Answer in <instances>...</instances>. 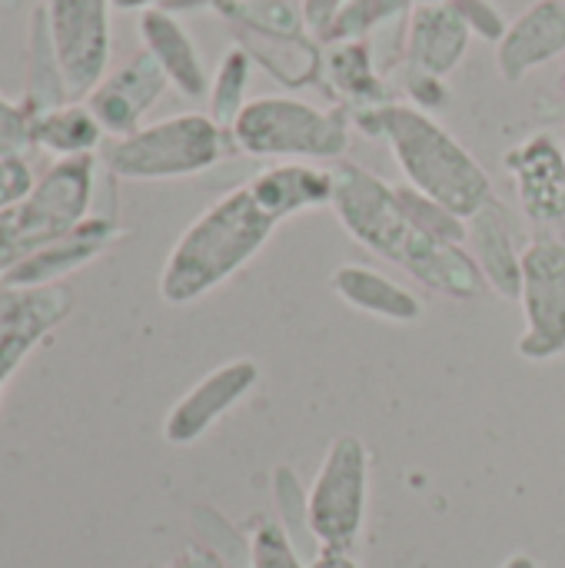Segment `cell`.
I'll return each mask as SVG.
<instances>
[{
    "label": "cell",
    "mask_w": 565,
    "mask_h": 568,
    "mask_svg": "<svg viewBox=\"0 0 565 568\" xmlns=\"http://www.w3.org/2000/svg\"><path fill=\"white\" fill-rule=\"evenodd\" d=\"M333 173V203L340 226L370 253L386 263L403 266L420 286L450 296V300H476L486 286L470 246L436 243L423 236L403 213L396 200V186L370 173L353 160H340L330 166Z\"/></svg>",
    "instance_id": "obj_1"
},
{
    "label": "cell",
    "mask_w": 565,
    "mask_h": 568,
    "mask_svg": "<svg viewBox=\"0 0 565 568\" xmlns=\"http://www.w3.org/2000/svg\"><path fill=\"white\" fill-rule=\"evenodd\" d=\"M350 120L356 130L383 140L393 150V160L413 190L450 206L456 216L470 220L490 200H496L493 176L433 113L393 100L356 110Z\"/></svg>",
    "instance_id": "obj_2"
},
{
    "label": "cell",
    "mask_w": 565,
    "mask_h": 568,
    "mask_svg": "<svg viewBox=\"0 0 565 568\" xmlns=\"http://www.w3.org/2000/svg\"><path fill=\"white\" fill-rule=\"evenodd\" d=\"M276 220L263 213L250 186H236L206 206L173 243L163 273L160 296L170 306H190L240 273L276 233Z\"/></svg>",
    "instance_id": "obj_3"
},
{
    "label": "cell",
    "mask_w": 565,
    "mask_h": 568,
    "mask_svg": "<svg viewBox=\"0 0 565 568\" xmlns=\"http://www.w3.org/2000/svg\"><path fill=\"white\" fill-rule=\"evenodd\" d=\"M97 156L53 160L30 193L0 210V280L90 216Z\"/></svg>",
    "instance_id": "obj_4"
},
{
    "label": "cell",
    "mask_w": 565,
    "mask_h": 568,
    "mask_svg": "<svg viewBox=\"0 0 565 568\" xmlns=\"http://www.w3.org/2000/svg\"><path fill=\"white\" fill-rule=\"evenodd\" d=\"M350 113L343 106H313L296 97H256L230 126L233 150L270 160H333L350 150Z\"/></svg>",
    "instance_id": "obj_5"
},
{
    "label": "cell",
    "mask_w": 565,
    "mask_h": 568,
    "mask_svg": "<svg viewBox=\"0 0 565 568\" xmlns=\"http://www.w3.org/2000/svg\"><path fill=\"white\" fill-rule=\"evenodd\" d=\"M226 146H233L230 133L210 113H176L107 140L100 160L120 180H183L216 166Z\"/></svg>",
    "instance_id": "obj_6"
},
{
    "label": "cell",
    "mask_w": 565,
    "mask_h": 568,
    "mask_svg": "<svg viewBox=\"0 0 565 568\" xmlns=\"http://www.w3.org/2000/svg\"><path fill=\"white\" fill-rule=\"evenodd\" d=\"M370 449L360 436L343 433L330 443L323 466L306 493V532L326 552H353L366 523Z\"/></svg>",
    "instance_id": "obj_7"
},
{
    "label": "cell",
    "mask_w": 565,
    "mask_h": 568,
    "mask_svg": "<svg viewBox=\"0 0 565 568\" xmlns=\"http://www.w3.org/2000/svg\"><path fill=\"white\" fill-rule=\"evenodd\" d=\"M113 0H43V30L70 100H87L110 73Z\"/></svg>",
    "instance_id": "obj_8"
},
{
    "label": "cell",
    "mask_w": 565,
    "mask_h": 568,
    "mask_svg": "<svg viewBox=\"0 0 565 568\" xmlns=\"http://www.w3.org/2000/svg\"><path fill=\"white\" fill-rule=\"evenodd\" d=\"M523 336L516 353L529 363L565 356V240L539 236L523 246Z\"/></svg>",
    "instance_id": "obj_9"
},
{
    "label": "cell",
    "mask_w": 565,
    "mask_h": 568,
    "mask_svg": "<svg viewBox=\"0 0 565 568\" xmlns=\"http://www.w3.org/2000/svg\"><path fill=\"white\" fill-rule=\"evenodd\" d=\"M70 310L73 296L63 283L27 290L0 283V393L27 356L63 326Z\"/></svg>",
    "instance_id": "obj_10"
},
{
    "label": "cell",
    "mask_w": 565,
    "mask_h": 568,
    "mask_svg": "<svg viewBox=\"0 0 565 568\" xmlns=\"http://www.w3.org/2000/svg\"><path fill=\"white\" fill-rule=\"evenodd\" d=\"M260 383V366L253 359H230L210 369L196 386H190L163 419V439L170 446H193L203 439L236 403H243Z\"/></svg>",
    "instance_id": "obj_11"
},
{
    "label": "cell",
    "mask_w": 565,
    "mask_h": 568,
    "mask_svg": "<svg viewBox=\"0 0 565 568\" xmlns=\"http://www.w3.org/2000/svg\"><path fill=\"white\" fill-rule=\"evenodd\" d=\"M516 200L533 226H565V150L553 133H533L503 153Z\"/></svg>",
    "instance_id": "obj_12"
},
{
    "label": "cell",
    "mask_w": 565,
    "mask_h": 568,
    "mask_svg": "<svg viewBox=\"0 0 565 568\" xmlns=\"http://www.w3.org/2000/svg\"><path fill=\"white\" fill-rule=\"evenodd\" d=\"M167 87L170 80L160 70V63L147 50H137L127 63L110 70L83 103L90 106L103 133L117 140L143 126V116L157 106Z\"/></svg>",
    "instance_id": "obj_13"
},
{
    "label": "cell",
    "mask_w": 565,
    "mask_h": 568,
    "mask_svg": "<svg viewBox=\"0 0 565 568\" xmlns=\"http://www.w3.org/2000/svg\"><path fill=\"white\" fill-rule=\"evenodd\" d=\"M117 236H120V223L113 216L90 213L70 233L57 236L53 243H47L43 250H37L30 260H23L17 270H10L0 283L3 286H17V290H27V286H53L67 273H77L87 263H93L97 256H103L107 246Z\"/></svg>",
    "instance_id": "obj_14"
},
{
    "label": "cell",
    "mask_w": 565,
    "mask_h": 568,
    "mask_svg": "<svg viewBox=\"0 0 565 568\" xmlns=\"http://www.w3.org/2000/svg\"><path fill=\"white\" fill-rule=\"evenodd\" d=\"M556 57H565V0L529 3L496 43V67L509 83L526 80Z\"/></svg>",
    "instance_id": "obj_15"
},
{
    "label": "cell",
    "mask_w": 565,
    "mask_h": 568,
    "mask_svg": "<svg viewBox=\"0 0 565 568\" xmlns=\"http://www.w3.org/2000/svg\"><path fill=\"white\" fill-rule=\"evenodd\" d=\"M470 40L473 33L453 3H416L406 23L403 67L446 80L463 63Z\"/></svg>",
    "instance_id": "obj_16"
},
{
    "label": "cell",
    "mask_w": 565,
    "mask_h": 568,
    "mask_svg": "<svg viewBox=\"0 0 565 568\" xmlns=\"http://www.w3.org/2000/svg\"><path fill=\"white\" fill-rule=\"evenodd\" d=\"M466 246L486 280V286L503 300H519L523 283V250L516 246V230L500 200H490L476 216L466 220Z\"/></svg>",
    "instance_id": "obj_17"
},
{
    "label": "cell",
    "mask_w": 565,
    "mask_h": 568,
    "mask_svg": "<svg viewBox=\"0 0 565 568\" xmlns=\"http://www.w3.org/2000/svg\"><path fill=\"white\" fill-rule=\"evenodd\" d=\"M140 37H143V50L160 63L170 87H176L190 100H200L210 93V73L203 67V57L173 10H167V7L143 10Z\"/></svg>",
    "instance_id": "obj_18"
},
{
    "label": "cell",
    "mask_w": 565,
    "mask_h": 568,
    "mask_svg": "<svg viewBox=\"0 0 565 568\" xmlns=\"http://www.w3.org/2000/svg\"><path fill=\"white\" fill-rule=\"evenodd\" d=\"M246 186L253 200L263 206V213H270L276 223L333 203V173L300 160L273 163L260 170Z\"/></svg>",
    "instance_id": "obj_19"
},
{
    "label": "cell",
    "mask_w": 565,
    "mask_h": 568,
    "mask_svg": "<svg viewBox=\"0 0 565 568\" xmlns=\"http://www.w3.org/2000/svg\"><path fill=\"white\" fill-rule=\"evenodd\" d=\"M330 290L353 310L366 313V316H376V320H386V323H403V326H413L423 320L426 306L423 300L396 283L393 276H386L383 270H373V266H363V263H343L330 273Z\"/></svg>",
    "instance_id": "obj_20"
},
{
    "label": "cell",
    "mask_w": 565,
    "mask_h": 568,
    "mask_svg": "<svg viewBox=\"0 0 565 568\" xmlns=\"http://www.w3.org/2000/svg\"><path fill=\"white\" fill-rule=\"evenodd\" d=\"M320 80L326 83V90L340 100V106L346 113L393 103L390 87L383 80V70H380V63L373 57V47L366 40L326 43Z\"/></svg>",
    "instance_id": "obj_21"
},
{
    "label": "cell",
    "mask_w": 565,
    "mask_h": 568,
    "mask_svg": "<svg viewBox=\"0 0 565 568\" xmlns=\"http://www.w3.org/2000/svg\"><path fill=\"white\" fill-rule=\"evenodd\" d=\"M103 136H107L103 126L97 123V116L83 100H70L33 116V146L57 160L97 156Z\"/></svg>",
    "instance_id": "obj_22"
},
{
    "label": "cell",
    "mask_w": 565,
    "mask_h": 568,
    "mask_svg": "<svg viewBox=\"0 0 565 568\" xmlns=\"http://www.w3.org/2000/svg\"><path fill=\"white\" fill-rule=\"evenodd\" d=\"M250 77H253V57L236 43L223 53L216 73L210 77V120L216 126H223L230 133V126L236 123V116L243 113V106L250 103L246 100V90H250Z\"/></svg>",
    "instance_id": "obj_23"
},
{
    "label": "cell",
    "mask_w": 565,
    "mask_h": 568,
    "mask_svg": "<svg viewBox=\"0 0 565 568\" xmlns=\"http://www.w3.org/2000/svg\"><path fill=\"white\" fill-rule=\"evenodd\" d=\"M416 0H350L320 43H346V40H370L380 30L403 23L413 13Z\"/></svg>",
    "instance_id": "obj_24"
},
{
    "label": "cell",
    "mask_w": 565,
    "mask_h": 568,
    "mask_svg": "<svg viewBox=\"0 0 565 568\" xmlns=\"http://www.w3.org/2000/svg\"><path fill=\"white\" fill-rule=\"evenodd\" d=\"M396 200L406 213V220L430 240L436 243H456V246H466V236H470V226L463 216H456L450 206L436 203L433 196L413 190L410 183H400L396 186Z\"/></svg>",
    "instance_id": "obj_25"
},
{
    "label": "cell",
    "mask_w": 565,
    "mask_h": 568,
    "mask_svg": "<svg viewBox=\"0 0 565 568\" xmlns=\"http://www.w3.org/2000/svg\"><path fill=\"white\" fill-rule=\"evenodd\" d=\"M246 556L250 568H306L290 529L280 519L270 516H256L250 526V542H246Z\"/></svg>",
    "instance_id": "obj_26"
},
{
    "label": "cell",
    "mask_w": 565,
    "mask_h": 568,
    "mask_svg": "<svg viewBox=\"0 0 565 568\" xmlns=\"http://www.w3.org/2000/svg\"><path fill=\"white\" fill-rule=\"evenodd\" d=\"M33 146V110L0 97V160H23Z\"/></svg>",
    "instance_id": "obj_27"
},
{
    "label": "cell",
    "mask_w": 565,
    "mask_h": 568,
    "mask_svg": "<svg viewBox=\"0 0 565 568\" xmlns=\"http://www.w3.org/2000/svg\"><path fill=\"white\" fill-rule=\"evenodd\" d=\"M456 7V13L466 20L473 37H483L490 43H500L509 30L506 17L500 13V7L493 0H450Z\"/></svg>",
    "instance_id": "obj_28"
},
{
    "label": "cell",
    "mask_w": 565,
    "mask_h": 568,
    "mask_svg": "<svg viewBox=\"0 0 565 568\" xmlns=\"http://www.w3.org/2000/svg\"><path fill=\"white\" fill-rule=\"evenodd\" d=\"M403 90L410 97V106H416L423 113H436L450 103V87L443 77H430V73L403 67Z\"/></svg>",
    "instance_id": "obj_29"
},
{
    "label": "cell",
    "mask_w": 565,
    "mask_h": 568,
    "mask_svg": "<svg viewBox=\"0 0 565 568\" xmlns=\"http://www.w3.org/2000/svg\"><path fill=\"white\" fill-rule=\"evenodd\" d=\"M33 183L37 180H33L27 160H0V210L23 200Z\"/></svg>",
    "instance_id": "obj_30"
},
{
    "label": "cell",
    "mask_w": 565,
    "mask_h": 568,
    "mask_svg": "<svg viewBox=\"0 0 565 568\" xmlns=\"http://www.w3.org/2000/svg\"><path fill=\"white\" fill-rule=\"evenodd\" d=\"M350 0H300V7H303V20H306V30L320 40L326 30H330V23L340 17V10L346 7Z\"/></svg>",
    "instance_id": "obj_31"
},
{
    "label": "cell",
    "mask_w": 565,
    "mask_h": 568,
    "mask_svg": "<svg viewBox=\"0 0 565 568\" xmlns=\"http://www.w3.org/2000/svg\"><path fill=\"white\" fill-rule=\"evenodd\" d=\"M167 568H226V559L216 552V549H210V546H203V542H193V546H186V549H180Z\"/></svg>",
    "instance_id": "obj_32"
},
{
    "label": "cell",
    "mask_w": 565,
    "mask_h": 568,
    "mask_svg": "<svg viewBox=\"0 0 565 568\" xmlns=\"http://www.w3.org/2000/svg\"><path fill=\"white\" fill-rule=\"evenodd\" d=\"M310 568H360V566H356V559H353L350 552H326V549H320V556L310 562Z\"/></svg>",
    "instance_id": "obj_33"
},
{
    "label": "cell",
    "mask_w": 565,
    "mask_h": 568,
    "mask_svg": "<svg viewBox=\"0 0 565 568\" xmlns=\"http://www.w3.org/2000/svg\"><path fill=\"white\" fill-rule=\"evenodd\" d=\"M160 3H167V0H113V7L117 10H150V7H160Z\"/></svg>",
    "instance_id": "obj_34"
},
{
    "label": "cell",
    "mask_w": 565,
    "mask_h": 568,
    "mask_svg": "<svg viewBox=\"0 0 565 568\" xmlns=\"http://www.w3.org/2000/svg\"><path fill=\"white\" fill-rule=\"evenodd\" d=\"M503 568H539L536 566V559L533 556H526V552H516V556H509Z\"/></svg>",
    "instance_id": "obj_35"
},
{
    "label": "cell",
    "mask_w": 565,
    "mask_h": 568,
    "mask_svg": "<svg viewBox=\"0 0 565 568\" xmlns=\"http://www.w3.org/2000/svg\"><path fill=\"white\" fill-rule=\"evenodd\" d=\"M416 3H450V0H416Z\"/></svg>",
    "instance_id": "obj_36"
},
{
    "label": "cell",
    "mask_w": 565,
    "mask_h": 568,
    "mask_svg": "<svg viewBox=\"0 0 565 568\" xmlns=\"http://www.w3.org/2000/svg\"><path fill=\"white\" fill-rule=\"evenodd\" d=\"M559 83H563V97H565V63H563V80H559Z\"/></svg>",
    "instance_id": "obj_37"
}]
</instances>
